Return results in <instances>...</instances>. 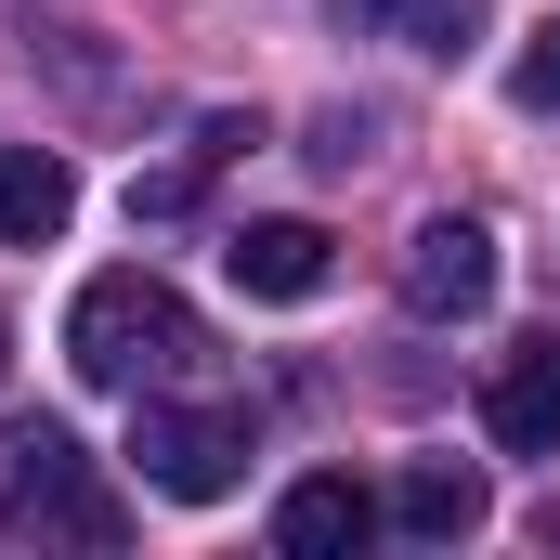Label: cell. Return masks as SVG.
Masks as SVG:
<instances>
[{
    "label": "cell",
    "instance_id": "1",
    "mask_svg": "<svg viewBox=\"0 0 560 560\" xmlns=\"http://www.w3.org/2000/svg\"><path fill=\"white\" fill-rule=\"evenodd\" d=\"M209 352V326L183 313V287L170 275H92L79 300H66V365L92 378V392H156V378H183Z\"/></svg>",
    "mask_w": 560,
    "mask_h": 560
},
{
    "label": "cell",
    "instance_id": "2",
    "mask_svg": "<svg viewBox=\"0 0 560 560\" xmlns=\"http://www.w3.org/2000/svg\"><path fill=\"white\" fill-rule=\"evenodd\" d=\"M0 535H79V548L131 535V509L92 482V443L66 418H0Z\"/></svg>",
    "mask_w": 560,
    "mask_h": 560
},
{
    "label": "cell",
    "instance_id": "3",
    "mask_svg": "<svg viewBox=\"0 0 560 560\" xmlns=\"http://www.w3.org/2000/svg\"><path fill=\"white\" fill-rule=\"evenodd\" d=\"M131 469L156 482V495L209 509V495H235V482H248V418H235V405H170V392H131Z\"/></svg>",
    "mask_w": 560,
    "mask_h": 560
},
{
    "label": "cell",
    "instance_id": "4",
    "mask_svg": "<svg viewBox=\"0 0 560 560\" xmlns=\"http://www.w3.org/2000/svg\"><path fill=\"white\" fill-rule=\"evenodd\" d=\"M495 300V222H469V209H443L405 235V313L418 326H469Z\"/></svg>",
    "mask_w": 560,
    "mask_h": 560
},
{
    "label": "cell",
    "instance_id": "5",
    "mask_svg": "<svg viewBox=\"0 0 560 560\" xmlns=\"http://www.w3.org/2000/svg\"><path fill=\"white\" fill-rule=\"evenodd\" d=\"M482 430H495L509 456H560V326H535L522 352H495V378H482Z\"/></svg>",
    "mask_w": 560,
    "mask_h": 560
},
{
    "label": "cell",
    "instance_id": "6",
    "mask_svg": "<svg viewBox=\"0 0 560 560\" xmlns=\"http://www.w3.org/2000/svg\"><path fill=\"white\" fill-rule=\"evenodd\" d=\"M392 509L352 482V469H313V482H287V509H275V548L287 560H352L365 535H378Z\"/></svg>",
    "mask_w": 560,
    "mask_h": 560
},
{
    "label": "cell",
    "instance_id": "7",
    "mask_svg": "<svg viewBox=\"0 0 560 560\" xmlns=\"http://www.w3.org/2000/svg\"><path fill=\"white\" fill-rule=\"evenodd\" d=\"M222 275L248 287V300H313V287L339 275V248H326V222H235L222 235Z\"/></svg>",
    "mask_w": 560,
    "mask_h": 560
},
{
    "label": "cell",
    "instance_id": "8",
    "mask_svg": "<svg viewBox=\"0 0 560 560\" xmlns=\"http://www.w3.org/2000/svg\"><path fill=\"white\" fill-rule=\"evenodd\" d=\"M79 222V170L52 143H0V248H52Z\"/></svg>",
    "mask_w": 560,
    "mask_h": 560
},
{
    "label": "cell",
    "instance_id": "9",
    "mask_svg": "<svg viewBox=\"0 0 560 560\" xmlns=\"http://www.w3.org/2000/svg\"><path fill=\"white\" fill-rule=\"evenodd\" d=\"M392 522H405L418 548H456V535L482 522V469H469V456H418V469L392 482Z\"/></svg>",
    "mask_w": 560,
    "mask_h": 560
},
{
    "label": "cell",
    "instance_id": "10",
    "mask_svg": "<svg viewBox=\"0 0 560 560\" xmlns=\"http://www.w3.org/2000/svg\"><path fill=\"white\" fill-rule=\"evenodd\" d=\"M352 26H392V39H418V52H469L482 39V13L469 0H339Z\"/></svg>",
    "mask_w": 560,
    "mask_h": 560
},
{
    "label": "cell",
    "instance_id": "11",
    "mask_svg": "<svg viewBox=\"0 0 560 560\" xmlns=\"http://www.w3.org/2000/svg\"><path fill=\"white\" fill-rule=\"evenodd\" d=\"M509 92H522L535 118H560V13L535 26V39H522V66H509Z\"/></svg>",
    "mask_w": 560,
    "mask_h": 560
},
{
    "label": "cell",
    "instance_id": "12",
    "mask_svg": "<svg viewBox=\"0 0 560 560\" xmlns=\"http://www.w3.org/2000/svg\"><path fill=\"white\" fill-rule=\"evenodd\" d=\"M183 209H196V156H183V170H143V183H131V222H183Z\"/></svg>",
    "mask_w": 560,
    "mask_h": 560
},
{
    "label": "cell",
    "instance_id": "13",
    "mask_svg": "<svg viewBox=\"0 0 560 560\" xmlns=\"http://www.w3.org/2000/svg\"><path fill=\"white\" fill-rule=\"evenodd\" d=\"M0 365H13V326H0Z\"/></svg>",
    "mask_w": 560,
    "mask_h": 560
}]
</instances>
